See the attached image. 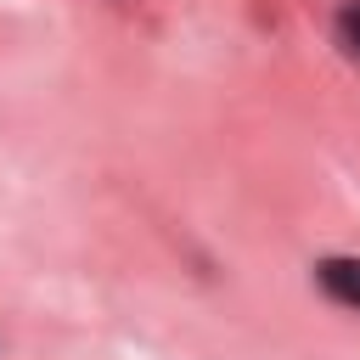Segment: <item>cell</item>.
<instances>
[{"label": "cell", "mask_w": 360, "mask_h": 360, "mask_svg": "<svg viewBox=\"0 0 360 360\" xmlns=\"http://www.w3.org/2000/svg\"><path fill=\"white\" fill-rule=\"evenodd\" d=\"M315 281H321V292H326V298H338L343 309H360V259L332 253V259H321V264H315Z\"/></svg>", "instance_id": "cell-1"}, {"label": "cell", "mask_w": 360, "mask_h": 360, "mask_svg": "<svg viewBox=\"0 0 360 360\" xmlns=\"http://www.w3.org/2000/svg\"><path fill=\"white\" fill-rule=\"evenodd\" d=\"M332 34H338L343 56H354V62H360V0H343V6H338V22H332Z\"/></svg>", "instance_id": "cell-2"}]
</instances>
